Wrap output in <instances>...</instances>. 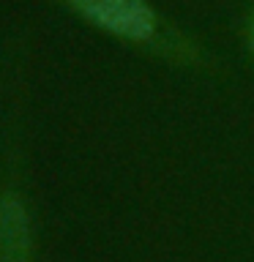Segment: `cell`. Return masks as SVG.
I'll list each match as a JSON object with an SVG mask.
<instances>
[{
    "mask_svg": "<svg viewBox=\"0 0 254 262\" xmlns=\"http://www.w3.org/2000/svg\"><path fill=\"white\" fill-rule=\"evenodd\" d=\"M251 49H254V16H251Z\"/></svg>",
    "mask_w": 254,
    "mask_h": 262,
    "instance_id": "cell-3",
    "label": "cell"
},
{
    "mask_svg": "<svg viewBox=\"0 0 254 262\" xmlns=\"http://www.w3.org/2000/svg\"><path fill=\"white\" fill-rule=\"evenodd\" d=\"M0 262H33L30 213L16 194L0 196Z\"/></svg>",
    "mask_w": 254,
    "mask_h": 262,
    "instance_id": "cell-2",
    "label": "cell"
},
{
    "mask_svg": "<svg viewBox=\"0 0 254 262\" xmlns=\"http://www.w3.org/2000/svg\"><path fill=\"white\" fill-rule=\"evenodd\" d=\"M96 28L134 44H151L159 36V16L147 0H69Z\"/></svg>",
    "mask_w": 254,
    "mask_h": 262,
    "instance_id": "cell-1",
    "label": "cell"
}]
</instances>
